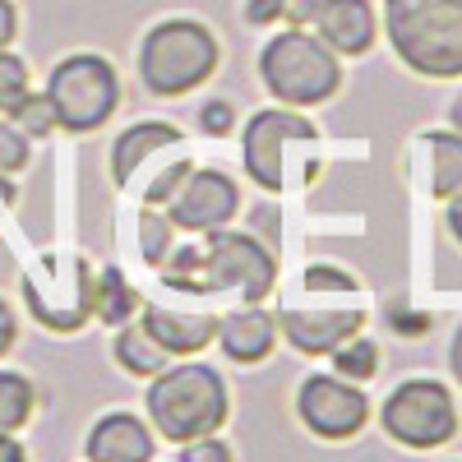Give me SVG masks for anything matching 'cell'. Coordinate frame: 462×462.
<instances>
[{
	"label": "cell",
	"mask_w": 462,
	"mask_h": 462,
	"mask_svg": "<svg viewBox=\"0 0 462 462\" xmlns=\"http://www.w3.org/2000/svg\"><path fill=\"white\" fill-rule=\"evenodd\" d=\"M222 47L208 23L199 19H162L139 42V79L152 97H185L213 79Z\"/></svg>",
	"instance_id": "cell-4"
},
{
	"label": "cell",
	"mask_w": 462,
	"mask_h": 462,
	"mask_svg": "<svg viewBox=\"0 0 462 462\" xmlns=\"http://www.w3.org/2000/svg\"><path fill=\"white\" fill-rule=\"evenodd\" d=\"M14 337H19V324H14V310H10V305H5V300H0V356H5V352H10V346H14Z\"/></svg>",
	"instance_id": "cell-33"
},
{
	"label": "cell",
	"mask_w": 462,
	"mask_h": 462,
	"mask_svg": "<svg viewBox=\"0 0 462 462\" xmlns=\"http://www.w3.org/2000/svg\"><path fill=\"white\" fill-rule=\"evenodd\" d=\"M236 208H241V185L226 171H213V167L189 171L185 185L167 199L171 226L189 231V236H208V231L226 226L231 217H236Z\"/></svg>",
	"instance_id": "cell-11"
},
{
	"label": "cell",
	"mask_w": 462,
	"mask_h": 462,
	"mask_svg": "<svg viewBox=\"0 0 462 462\" xmlns=\"http://www.w3.org/2000/svg\"><path fill=\"white\" fill-rule=\"evenodd\" d=\"M217 342H222L226 361L254 365V361H263L278 346V315L259 310V305H245V310L217 319Z\"/></svg>",
	"instance_id": "cell-16"
},
{
	"label": "cell",
	"mask_w": 462,
	"mask_h": 462,
	"mask_svg": "<svg viewBox=\"0 0 462 462\" xmlns=\"http://www.w3.org/2000/svg\"><path fill=\"white\" fill-rule=\"evenodd\" d=\"M379 426L393 444L402 448H439L457 435V402L448 393V383L439 379H407L383 398L379 407Z\"/></svg>",
	"instance_id": "cell-8"
},
{
	"label": "cell",
	"mask_w": 462,
	"mask_h": 462,
	"mask_svg": "<svg viewBox=\"0 0 462 462\" xmlns=\"http://www.w3.org/2000/svg\"><path fill=\"white\" fill-rule=\"evenodd\" d=\"M315 10H319V0H278V23L305 28V23H315Z\"/></svg>",
	"instance_id": "cell-31"
},
{
	"label": "cell",
	"mask_w": 462,
	"mask_h": 462,
	"mask_svg": "<svg viewBox=\"0 0 462 462\" xmlns=\"http://www.w3.org/2000/svg\"><path fill=\"white\" fill-rule=\"evenodd\" d=\"M23 162H28V134H23L14 121H5V116H0V176L19 171Z\"/></svg>",
	"instance_id": "cell-27"
},
{
	"label": "cell",
	"mask_w": 462,
	"mask_h": 462,
	"mask_svg": "<svg viewBox=\"0 0 462 462\" xmlns=\"http://www.w3.org/2000/svg\"><path fill=\"white\" fill-rule=\"evenodd\" d=\"M361 328H365V310H356V305H346V310H282L278 315V333H287V342L300 356H328L333 346L356 337Z\"/></svg>",
	"instance_id": "cell-12"
},
{
	"label": "cell",
	"mask_w": 462,
	"mask_h": 462,
	"mask_svg": "<svg viewBox=\"0 0 462 462\" xmlns=\"http://www.w3.org/2000/svg\"><path fill=\"white\" fill-rule=\"evenodd\" d=\"M139 250L148 268H162V259L171 254V217L158 208H143L139 217Z\"/></svg>",
	"instance_id": "cell-23"
},
{
	"label": "cell",
	"mask_w": 462,
	"mask_h": 462,
	"mask_svg": "<svg viewBox=\"0 0 462 462\" xmlns=\"http://www.w3.org/2000/svg\"><path fill=\"white\" fill-rule=\"evenodd\" d=\"M199 130L204 134H213V139H222V134H231L236 130V106L231 102H204V111H199Z\"/></svg>",
	"instance_id": "cell-28"
},
{
	"label": "cell",
	"mask_w": 462,
	"mask_h": 462,
	"mask_svg": "<svg viewBox=\"0 0 462 462\" xmlns=\"http://www.w3.org/2000/svg\"><path fill=\"white\" fill-rule=\"evenodd\" d=\"M32 407H37L32 379H23L19 370H0V430H19V426H28Z\"/></svg>",
	"instance_id": "cell-21"
},
{
	"label": "cell",
	"mask_w": 462,
	"mask_h": 462,
	"mask_svg": "<svg viewBox=\"0 0 462 462\" xmlns=\"http://www.w3.org/2000/svg\"><path fill=\"white\" fill-rule=\"evenodd\" d=\"M296 416L310 435L337 444V439H352L365 430L370 398L361 393V383L342 379V374H310L296 393Z\"/></svg>",
	"instance_id": "cell-9"
},
{
	"label": "cell",
	"mask_w": 462,
	"mask_h": 462,
	"mask_svg": "<svg viewBox=\"0 0 462 462\" xmlns=\"http://www.w3.org/2000/svg\"><path fill=\"white\" fill-rule=\"evenodd\" d=\"M315 37L337 56H365L379 37V19L370 0H319Z\"/></svg>",
	"instance_id": "cell-13"
},
{
	"label": "cell",
	"mask_w": 462,
	"mask_h": 462,
	"mask_svg": "<svg viewBox=\"0 0 462 462\" xmlns=\"http://www.w3.org/2000/svg\"><path fill=\"white\" fill-rule=\"evenodd\" d=\"M10 121H14L28 139H47V134L56 130V111H51L47 93H28V97L10 111Z\"/></svg>",
	"instance_id": "cell-24"
},
{
	"label": "cell",
	"mask_w": 462,
	"mask_h": 462,
	"mask_svg": "<svg viewBox=\"0 0 462 462\" xmlns=\"http://www.w3.org/2000/svg\"><path fill=\"white\" fill-rule=\"evenodd\" d=\"M0 462H28V453L14 439V430H0Z\"/></svg>",
	"instance_id": "cell-34"
},
{
	"label": "cell",
	"mask_w": 462,
	"mask_h": 462,
	"mask_svg": "<svg viewBox=\"0 0 462 462\" xmlns=\"http://www.w3.org/2000/svg\"><path fill=\"white\" fill-rule=\"evenodd\" d=\"M14 32H19V10L14 0H0V47H10Z\"/></svg>",
	"instance_id": "cell-32"
},
{
	"label": "cell",
	"mask_w": 462,
	"mask_h": 462,
	"mask_svg": "<svg viewBox=\"0 0 462 462\" xmlns=\"http://www.w3.org/2000/svg\"><path fill=\"white\" fill-rule=\"evenodd\" d=\"M315 134L319 130L300 111H287V106L254 111L245 125V139H241V158H245L250 180L259 189H268V195H278L282 189V143L287 139H315Z\"/></svg>",
	"instance_id": "cell-10"
},
{
	"label": "cell",
	"mask_w": 462,
	"mask_h": 462,
	"mask_svg": "<svg viewBox=\"0 0 462 462\" xmlns=\"http://www.w3.org/2000/svg\"><path fill=\"white\" fill-rule=\"evenodd\" d=\"M111 352H116V365H121L125 374H139V379H152L158 370H167V361H171L139 324H121V328H116Z\"/></svg>",
	"instance_id": "cell-19"
},
{
	"label": "cell",
	"mask_w": 462,
	"mask_h": 462,
	"mask_svg": "<svg viewBox=\"0 0 462 462\" xmlns=\"http://www.w3.org/2000/svg\"><path fill=\"white\" fill-rule=\"evenodd\" d=\"M23 97H28V65L10 47H0V111L10 116Z\"/></svg>",
	"instance_id": "cell-25"
},
{
	"label": "cell",
	"mask_w": 462,
	"mask_h": 462,
	"mask_svg": "<svg viewBox=\"0 0 462 462\" xmlns=\"http://www.w3.org/2000/svg\"><path fill=\"white\" fill-rule=\"evenodd\" d=\"M383 37L420 79H462V0H383Z\"/></svg>",
	"instance_id": "cell-2"
},
{
	"label": "cell",
	"mask_w": 462,
	"mask_h": 462,
	"mask_svg": "<svg viewBox=\"0 0 462 462\" xmlns=\"http://www.w3.org/2000/svg\"><path fill=\"white\" fill-rule=\"evenodd\" d=\"M189 171H195V167H189V158H171L158 176H152V180L143 185V208H167V199L185 185V176H189Z\"/></svg>",
	"instance_id": "cell-26"
},
{
	"label": "cell",
	"mask_w": 462,
	"mask_h": 462,
	"mask_svg": "<svg viewBox=\"0 0 462 462\" xmlns=\"http://www.w3.org/2000/svg\"><path fill=\"white\" fill-rule=\"evenodd\" d=\"M305 287H310V291H324V287L356 291V278H352V273H337V268H328V263H315L310 273H305Z\"/></svg>",
	"instance_id": "cell-30"
},
{
	"label": "cell",
	"mask_w": 462,
	"mask_h": 462,
	"mask_svg": "<svg viewBox=\"0 0 462 462\" xmlns=\"http://www.w3.org/2000/svg\"><path fill=\"white\" fill-rule=\"evenodd\" d=\"M47 102L56 111V130L93 134L111 121V111L121 106V74H116V65L97 51H74L51 69Z\"/></svg>",
	"instance_id": "cell-6"
},
{
	"label": "cell",
	"mask_w": 462,
	"mask_h": 462,
	"mask_svg": "<svg viewBox=\"0 0 462 462\" xmlns=\"http://www.w3.org/2000/svg\"><path fill=\"white\" fill-rule=\"evenodd\" d=\"M333 370L342 374V379H352V383H365V379H374L379 374V346L370 342V337H346L342 346H333Z\"/></svg>",
	"instance_id": "cell-22"
},
{
	"label": "cell",
	"mask_w": 462,
	"mask_h": 462,
	"mask_svg": "<svg viewBox=\"0 0 462 462\" xmlns=\"http://www.w3.org/2000/svg\"><path fill=\"white\" fill-rule=\"evenodd\" d=\"M88 462H152L158 444H152V430L130 411H106L97 426L84 439Z\"/></svg>",
	"instance_id": "cell-14"
},
{
	"label": "cell",
	"mask_w": 462,
	"mask_h": 462,
	"mask_svg": "<svg viewBox=\"0 0 462 462\" xmlns=\"http://www.w3.org/2000/svg\"><path fill=\"white\" fill-rule=\"evenodd\" d=\"M259 79L282 106H319L342 88V65L315 32L282 28L259 51Z\"/></svg>",
	"instance_id": "cell-5"
},
{
	"label": "cell",
	"mask_w": 462,
	"mask_h": 462,
	"mask_svg": "<svg viewBox=\"0 0 462 462\" xmlns=\"http://www.w3.org/2000/svg\"><path fill=\"white\" fill-rule=\"evenodd\" d=\"M448 370H453V379L462 383V324H457V333H453V342H448Z\"/></svg>",
	"instance_id": "cell-36"
},
{
	"label": "cell",
	"mask_w": 462,
	"mask_h": 462,
	"mask_svg": "<svg viewBox=\"0 0 462 462\" xmlns=\"http://www.w3.org/2000/svg\"><path fill=\"white\" fill-rule=\"evenodd\" d=\"M444 204H448V231H453V241L462 245V189L453 199H444Z\"/></svg>",
	"instance_id": "cell-35"
},
{
	"label": "cell",
	"mask_w": 462,
	"mask_h": 462,
	"mask_svg": "<svg viewBox=\"0 0 462 462\" xmlns=\"http://www.w3.org/2000/svg\"><path fill=\"white\" fill-rule=\"evenodd\" d=\"M148 416H152V430L167 444H189V439L217 435L231 416L226 379L204 361L167 365L148 379Z\"/></svg>",
	"instance_id": "cell-3"
},
{
	"label": "cell",
	"mask_w": 462,
	"mask_h": 462,
	"mask_svg": "<svg viewBox=\"0 0 462 462\" xmlns=\"http://www.w3.org/2000/svg\"><path fill=\"white\" fill-rule=\"evenodd\" d=\"M162 282L189 296L231 291L245 305H259L278 282V259L263 250V241L245 231H208V245H185L162 259Z\"/></svg>",
	"instance_id": "cell-1"
},
{
	"label": "cell",
	"mask_w": 462,
	"mask_h": 462,
	"mask_svg": "<svg viewBox=\"0 0 462 462\" xmlns=\"http://www.w3.org/2000/svg\"><path fill=\"white\" fill-rule=\"evenodd\" d=\"M420 148L430 152V195L453 199L462 189V134L457 130H426Z\"/></svg>",
	"instance_id": "cell-18"
},
{
	"label": "cell",
	"mask_w": 462,
	"mask_h": 462,
	"mask_svg": "<svg viewBox=\"0 0 462 462\" xmlns=\"http://www.w3.org/2000/svg\"><path fill=\"white\" fill-rule=\"evenodd\" d=\"M139 328L167 356H189V352H204L217 337V315H185V310H167V305H139Z\"/></svg>",
	"instance_id": "cell-15"
},
{
	"label": "cell",
	"mask_w": 462,
	"mask_h": 462,
	"mask_svg": "<svg viewBox=\"0 0 462 462\" xmlns=\"http://www.w3.org/2000/svg\"><path fill=\"white\" fill-rule=\"evenodd\" d=\"M134 310H139V296L125 282V273H121V268H102V273H97V291H93V315L102 324H111V328H121V324H130Z\"/></svg>",
	"instance_id": "cell-20"
},
{
	"label": "cell",
	"mask_w": 462,
	"mask_h": 462,
	"mask_svg": "<svg viewBox=\"0 0 462 462\" xmlns=\"http://www.w3.org/2000/svg\"><path fill=\"white\" fill-rule=\"evenodd\" d=\"M171 148H180V130L167 125V121H143V125L121 130L116 143H111V176H116V185H134L139 167L148 158H162V152H171Z\"/></svg>",
	"instance_id": "cell-17"
},
{
	"label": "cell",
	"mask_w": 462,
	"mask_h": 462,
	"mask_svg": "<svg viewBox=\"0 0 462 462\" xmlns=\"http://www.w3.org/2000/svg\"><path fill=\"white\" fill-rule=\"evenodd\" d=\"M448 125L462 134V97H457V102H453V111H448Z\"/></svg>",
	"instance_id": "cell-37"
},
{
	"label": "cell",
	"mask_w": 462,
	"mask_h": 462,
	"mask_svg": "<svg viewBox=\"0 0 462 462\" xmlns=\"http://www.w3.org/2000/svg\"><path fill=\"white\" fill-rule=\"evenodd\" d=\"M97 278L79 254H47L23 273V300L32 319L51 333H79L93 319Z\"/></svg>",
	"instance_id": "cell-7"
},
{
	"label": "cell",
	"mask_w": 462,
	"mask_h": 462,
	"mask_svg": "<svg viewBox=\"0 0 462 462\" xmlns=\"http://www.w3.org/2000/svg\"><path fill=\"white\" fill-rule=\"evenodd\" d=\"M180 462H231V448H226V439L204 435V439L180 444Z\"/></svg>",
	"instance_id": "cell-29"
}]
</instances>
